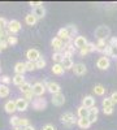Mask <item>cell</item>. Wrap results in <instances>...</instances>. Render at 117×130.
I'll return each mask as SVG.
<instances>
[{"label": "cell", "mask_w": 117, "mask_h": 130, "mask_svg": "<svg viewBox=\"0 0 117 130\" xmlns=\"http://www.w3.org/2000/svg\"><path fill=\"white\" fill-rule=\"evenodd\" d=\"M109 56H111V57H117V47H111Z\"/></svg>", "instance_id": "obj_42"}, {"label": "cell", "mask_w": 117, "mask_h": 130, "mask_svg": "<svg viewBox=\"0 0 117 130\" xmlns=\"http://www.w3.org/2000/svg\"><path fill=\"white\" fill-rule=\"evenodd\" d=\"M10 82H12V79H10V77H8V75H3V77H2V85L8 86Z\"/></svg>", "instance_id": "obj_39"}, {"label": "cell", "mask_w": 117, "mask_h": 130, "mask_svg": "<svg viewBox=\"0 0 117 130\" xmlns=\"http://www.w3.org/2000/svg\"><path fill=\"white\" fill-rule=\"evenodd\" d=\"M65 29H66V31H68L69 37H70V38L73 39V37H74V35L77 34V27L74 26V25H68V26H66Z\"/></svg>", "instance_id": "obj_30"}, {"label": "cell", "mask_w": 117, "mask_h": 130, "mask_svg": "<svg viewBox=\"0 0 117 130\" xmlns=\"http://www.w3.org/2000/svg\"><path fill=\"white\" fill-rule=\"evenodd\" d=\"M27 125H30L29 118H21V117H20V120H18V127L22 129V127H25V126H27Z\"/></svg>", "instance_id": "obj_34"}, {"label": "cell", "mask_w": 117, "mask_h": 130, "mask_svg": "<svg viewBox=\"0 0 117 130\" xmlns=\"http://www.w3.org/2000/svg\"><path fill=\"white\" fill-rule=\"evenodd\" d=\"M64 68L61 67V64H54L52 65V73H54L55 75H62L64 74Z\"/></svg>", "instance_id": "obj_22"}, {"label": "cell", "mask_w": 117, "mask_h": 130, "mask_svg": "<svg viewBox=\"0 0 117 130\" xmlns=\"http://www.w3.org/2000/svg\"><path fill=\"white\" fill-rule=\"evenodd\" d=\"M87 53H90V52H89V50H87V47H86V46H85L83 48H81V50H79V55H81V56H86Z\"/></svg>", "instance_id": "obj_44"}, {"label": "cell", "mask_w": 117, "mask_h": 130, "mask_svg": "<svg viewBox=\"0 0 117 130\" xmlns=\"http://www.w3.org/2000/svg\"><path fill=\"white\" fill-rule=\"evenodd\" d=\"M46 60L43 59V57H40V59H38L37 61H35V68L37 69H43L44 67H46Z\"/></svg>", "instance_id": "obj_32"}, {"label": "cell", "mask_w": 117, "mask_h": 130, "mask_svg": "<svg viewBox=\"0 0 117 130\" xmlns=\"http://www.w3.org/2000/svg\"><path fill=\"white\" fill-rule=\"evenodd\" d=\"M96 67H98L100 70H107V69L111 67V60H109V57H105V56L99 57L98 61H96Z\"/></svg>", "instance_id": "obj_8"}, {"label": "cell", "mask_w": 117, "mask_h": 130, "mask_svg": "<svg viewBox=\"0 0 117 130\" xmlns=\"http://www.w3.org/2000/svg\"><path fill=\"white\" fill-rule=\"evenodd\" d=\"M7 37H5V31H4V29L3 30H0V40H3V39H5Z\"/></svg>", "instance_id": "obj_51"}, {"label": "cell", "mask_w": 117, "mask_h": 130, "mask_svg": "<svg viewBox=\"0 0 117 130\" xmlns=\"http://www.w3.org/2000/svg\"><path fill=\"white\" fill-rule=\"evenodd\" d=\"M0 25H2L3 29H7V25H8V21L4 18V17H0Z\"/></svg>", "instance_id": "obj_45"}, {"label": "cell", "mask_w": 117, "mask_h": 130, "mask_svg": "<svg viewBox=\"0 0 117 130\" xmlns=\"http://www.w3.org/2000/svg\"><path fill=\"white\" fill-rule=\"evenodd\" d=\"M20 91L22 92V94L31 91V83H29V82H26V81H25V83H22V85L20 86Z\"/></svg>", "instance_id": "obj_29"}, {"label": "cell", "mask_w": 117, "mask_h": 130, "mask_svg": "<svg viewBox=\"0 0 117 130\" xmlns=\"http://www.w3.org/2000/svg\"><path fill=\"white\" fill-rule=\"evenodd\" d=\"M86 47H87L89 52H95V51H96V48H95V43H91V42H89L87 44H86Z\"/></svg>", "instance_id": "obj_40"}, {"label": "cell", "mask_w": 117, "mask_h": 130, "mask_svg": "<svg viewBox=\"0 0 117 130\" xmlns=\"http://www.w3.org/2000/svg\"><path fill=\"white\" fill-rule=\"evenodd\" d=\"M25 68H26V72H33L35 70V62H31V61H26L25 62Z\"/></svg>", "instance_id": "obj_35"}, {"label": "cell", "mask_w": 117, "mask_h": 130, "mask_svg": "<svg viewBox=\"0 0 117 130\" xmlns=\"http://www.w3.org/2000/svg\"><path fill=\"white\" fill-rule=\"evenodd\" d=\"M0 47H2V50H5V48H8V43H7V40H5V39L0 40Z\"/></svg>", "instance_id": "obj_49"}, {"label": "cell", "mask_w": 117, "mask_h": 130, "mask_svg": "<svg viewBox=\"0 0 117 130\" xmlns=\"http://www.w3.org/2000/svg\"><path fill=\"white\" fill-rule=\"evenodd\" d=\"M0 72H2V65H0Z\"/></svg>", "instance_id": "obj_55"}, {"label": "cell", "mask_w": 117, "mask_h": 130, "mask_svg": "<svg viewBox=\"0 0 117 130\" xmlns=\"http://www.w3.org/2000/svg\"><path fill=\"white\" fill-rule=\"evenodd\" d=\"M24 95V99L29 103V102H33V99H34V95H33V92L31 91H29V92H25V94H22Z\"/></svg>", "instance_id": "obj_37"}, {"label": "cell", "mask_w": 117, "mask_h": 130, "mask_svg": "<svg viewBox=\"0 0 117 130\" xmlns=\"http://www.w3.org/2000/svg\"><path fill=\"white\" fill-rule=\"evenodd\" d=\"M103 112H104V115H112L113 113V107L112 108H103Z\"/></svg>", "instance_id": "obj_48"}, {"label": "cell", "mask_w": 117, "mask_h": 130, "mask_svg": "<svg viewBox=\"0 0 117 130\" xmlns=\"http://www.w3.org/2000/svg\"><path fill=\"white\" fill-rule=\"evenodd\" d=\"M2 51H3V50H2V47H0V52H2Z\"/></svg>", "instance_id": "obj_57"}, {"label": "cell", "mask_w": 117, "mask_h": 130, "mask_svg": "<svg viewBox=\"0 0 117 130\" xmlns=\"http://www.w3.org/2000/svg\"><path fill=\"white\" fill-rule=\"evenodd\" d=\"M9 95V87L0 83V98H7Z\"/></svg>", "instance_id": "obj_27"}, {"label": "cell", "mask_w": 117, "mask_h": 130, "mask_svg": "<svg viewBox=\"0 0 117 130\" xmlns=\"http://www.w3.org/2000/svg\"><path fill=\"white\" fill-rule=\"evenodd\" d=\"M13 83L20 87L22 83H25V77H24L22 74H16L14 77H13Z\"/></svg>", "instance_id": "obj_26"}, {"label": "cell", "mask_w": 117, "mask_h": 130, "mask_svg": "<svg viewBox=\"0 0 117 130\" xmlns=\"http://www.w3.org/2000/svg\"><path fill=\"white\" fill-rule=\"evenodd\" d=\"M21 130H35V129H34V126H31V125H27V126L22 127Z\"/></svg>", "instance_id": "obj_52"}, {"label": "cell", "mask_w": 117, "mask_h": 130, "mask_svg": "<svg viewBox=\"0 0 117 130\" xmlns=\"http://www.w3.org/2000/svg\"><path fill=\"white\" fill-rule=\"evenodd\" d=\"M107 40L105 39H98V42L95 43V48H96V51L98 52H104V50H105V47H107Z\"/></svg>", "instance_id": "obj_18"}, {"label": "cell", "mask_w": 117, "mask_h": 130, "mask_svg": "<svg viewBox=\"0 0 117 130\" xmlns=\"http://www.w3.org/2000/svg\"><path fill=\"white\" fill-rule=\"evenodd\" d=\"M109 35H111V29L108 26L102 25V26H98L95 29V37H96V39H105L107 40V38Z\"/></svg>", "instance_id": "obj_2"}, {"label": "cell", "mask_w": 117, "mask_h": 130, "mask_svg": "<svg viewBox=\"0 0 117 130\" xmlns=\"http://www.w3.org/2000/svg\"><path fill=\"white\" fill-rule=\"evenodd\" d=\"M33 14L37 17V20L43 18V17L46 16V9H44V7H43V5H38V7L33 8Z\"/></svg>", "instance_id": "obj_16"}, {"label": "cell", "mask_w": 117, "mask_h": 130, "mask_svg": "<svg viewBox=\"0 0 117 130\" xmlns=\"http://www.w3.org/2000/svg\"><path fill=\"white\" fill-rule=\"evenodd\" d=\"M77 125L81 129H89L91 126V124H90V121L87 120V118H78V120H77Z\"/></svg>", "instance_id": "obj_25"}, {"label": "cell", "mask_w": 117, "mask_h": 130, "mask_svg": "<svg viewBox=\"0 0 117 130\" xmlns=\"http://www.w3.org/2000/svg\"><path fill=\"white\" fill-rule=\"evenodd\" d=\"M14 72H16V74H22V75H24V73L26 72L25 62H22V61L17 62V64L14 65Z\"/></svg>", "instance_id": "obj_19"}, {"label": "cell", "mask_w": 117, "mask_h": 130, "mask_svg": "<svg viewBox=\"0 0 117 130\" xmlns=\"http://www.w3.org/2000/svg\"><path fill=\"white\" fill-rule=\"evenodd\" d=\"M92 90H94V94H95V95H98V96H103V95L105 94V90H107V89H105L103 85H95Z\"/></svg>", "instance_id": "obj_20"}, {"label": "cell", "mask_w": 117, "mask_h": 130, "mask_svg": "<svg viewBox=\"0 0 117 130\" xmlns=\"http://www.w3.org/2000/svg\"><path fill=\"white\" fill-rule=\"evenodd\" d=\"M26 57H27V61L35 62L38 59L42 57V55H40V52H39L38 50H35V48H30V50H27V52H26Z\"/></svg>", "instance_id": "obj_7"}, {"label": "cell", "mask_w": 117, "mask_h": 130, "mask_svg": "<svg viewBox=\"0 0 117 130\" xmlns=\"http://www.w3.org/2000/svg\"><path fill=\"white\" fill-rule=\"evenodd\" d=\"M60 120L62 122L64 126H66V127H72L77 124V117L76 115H74L73 112H65V113H62L61 117H60Z\"/></svg>", "instance_id": "obj_1"}, {"label": "cell", "mask_w": 117, "mask_h": 130, "mask_svg": "<svg viewBox=\"0 0 117 130\" xmlns=\"http://www.w3.org/2000/svg\"><path fill=\"white\" fill-rule=\"evenodd\" d=\"M31 105H33V108L35 111H43L47 107V100L44 98H35V99H33V102H31Z\"/></svg>", "instance_id": "obj_4"}, {"label": "cell", "mask_w": 117, "mask_h": 130, "mask_svg": "<svg viewBox=\"0 0 117 130\" xmlns=\"http://www.w3.org/2000/svg\"><path fill=\"white\" fill-rule=\"evenodd\" d=\"M0 30H3V27H2V25H0Z\"/></svg>", "instance_id": "obj_54"}, {"label": "cell", "mask_w": 117, "mask_h": 130, "mask_svg": "<svg viewBox=\"0 0 117 130\" xmlns=\"http://www.w3.org/2000/svg\"><path fill=\"white\" fill-rule=\"evenodd\" d=\"M102 105H103V108H112L114 104L112 103L111 98H104L103 102H102Z\"/></svg>", "instance_id": "obj_31"}, {"label": "cell", "mask_w": 117, "mask_h": 130, "mask_svg": "<svg viewBox=\"0 0 117 130\" xmlns=\"http://www.w3.org/2000/svg\"><path fill=\"white\" fill-rule=\"evenodd\" d=\"M77 115H78V118H87L89 116V109H86L85 107H78L77 108Z\"/></svg>", "instance_id": "obj_24"}, {"label": "cell", "mask_w": 117, "mask_h": 130, "mask_svg": "<svg viewBox=\"0 0 117 130\" xmlns=\"http://www.w3.org/2000/svg\"><path fill=\"white\" fill-rule=\"evenodd\" d=\"M87 120L90 121V124H94V122H96V121H98V115H95V113H90V112H89Z\"/></svg>", "instance_id": "obj_38"}, {"label": "cell", "mask_w": 117, "mask_h": 130, "mask_svg": "<svg viewBox=\"0 0 117 130\" xmlns=\"http://www.w3.org/2000/svg\"><path fill=\"white\" fill-rule=\"evenodd\" d=\"M29 5H30L31 8H35V7H38V5H43V3H40V2H39V3H35V2H30V3H29Z\"/></svg>", "instance_id": "obj_50"}, {"label": "cell", "mask_w": 117, "mask_h": 130, "mask_svg": "<svg viewBox=\"0 0 117 130\" xmlns=\"http://www.w3.org/2000/svg\"><path fill=\"white\" fill-rule=\"evenodd\" d=\"M5 40H7V43H8V46H14V44H17V43H18V39H17V37H14V35L8 37Z\"/></svg>", "instance_id": "obj_33"}, {"label": "cell", "mask_w": 117, "mask_h": 130, "mask_svg": "<svg viewBox=\"0 0 117 130\" xmlns=\"http://www.w3.org/2000/svg\"><path fill=\"white\" fill-rule=\"evenodd\" d=\"M108 44L111 47H117V37H112L109 39V42H108Z\"/></svg>", "instance_id": "obj_41"}, {"label": "cell", "mask_w": 117, "mask_h": 130, "mask_svg": "<svg viewBox=\"0 0 117 130\" xmlns=\"http://www.w3.org/2000/svg\"><path fill=\"white\" fill-rule=\"evenodd\" d=\"M0 83H2V77H0Z\"/></svg>", "instance_id": "obj_56"}, {"label": "cell", "mask_w": 117, "mask_h": 130, "mask_svg": "<svg viewBox=\"0 0 117 130\" xmlns=\"http://www.w3.org/2000/svg\"><path fill=\"white\" fill-rule=\"evenodd\" d=\"M51 46H52V48H54L55 52H62V50H64V42L61 39H59L57 37H55L54 39L51 40Z\"/></svg>", "instance_id": "obj_12"}, {"label": "cell", "mask_w": 117, "mask_h": 130, "mask_svg": "<svg viewBox=\"0 0 117 130\" xmlns=\"http://www.w3.org/2000/svg\"><path fill=\"white\" fill-rule=\"evenodd\" d=\"M13 130H21L20 127H13Z\"/></svg>", "instance_id": "obj_53"}, {"label": "cell", "mask_w": 117, "mask_h": 130, "mask_svg": "<svg viewBox=\"0 0 117 130\" xmlns=\"http://www.w3.org/2000/svg\"><path fill=\"white\" fill-rule=\"evenodd\" d=\"M18 120H20L18 116H12V117H10V120H9V124L12 125L13 127H18Z\"/></svg>", "instance_id": "obj_36"}, {"label": "cell", "mask_w": 117, "mask_h": 130, "mask_svg": "<svg viewBox=\"0 0 117 130\" xmlns=\"http://www.w3.org/2000/svg\"><path fill=\"white\" fill-rule=\"evenodd\" d=\"M87 39H86V37H82V35H78V37H76V39H74V42H73V46H76L77 48H83L87 44Z\"/></svg>", "instance_id": "obj_15"}, {"label": "cell", "mask_w": 117, "mask_h": 130, "mask_svg": "<svg viewBox=\"0 0 117 130\" xmlns=\"http://www.w3.org/2000/svg\"><path fill=\"white\" fill-rule=\"evenodd\" d=\"M31 92H33V95L37 96V98H42V96L44 95V92H46L44 83H42V82L34 83L33 86H31Z\"/></svg>", "instance_id": "obj_3"}, {"label": "cell", "mask_w": 117, "mask_h": 130, "mask_svg": "<svg viewBox=\"0 0 117 130\" xmlns=\"http://www.w3.org/2000/svg\"><path fill=\"white\" fill-rule=\"evenodd\" d=\"M64 103H65V96L61 92H57V94H54L52 95V104L56 105V107H61Z\"/></svg>", "instance_id": "obj_11"}, {"label": "cell", "mask_w": 117, "mask_h": 130, "mask_svg": "<svg viewBox=\"0 0 117 130\" xmlns=\"http://www.w3.org/2000/svg\"><path fill=\"white\" fill-rule=\"evenodd\" d=\"M42 130H56V127L54 125H51V124H47V125L43 126V129H42Z\"/></svg>", "instance_id": "obj_46"}, {"label": "cell", "mask_w": 117, "mask_h": 130, "mask_svg": "<svg viewBox=\"0 0 117 130\" xmlns=\"http://www.w3.org/2000/svg\"><path fill=\"white\" fill-rule=\"evenodd\" d=\"M72 69H73L74 74H77V75H85V74L87 73V68H86V65H85V64H82V62L74 64Z\"/></svg>", "instance_id": "obj_10"}, {"label": "cell", "mask_w": 117, "mask_h": 130, "mask_svg": "<svg viewBox=\"0 0 117 130\" xmlns=\"http://www.w3.org/2000/svg\"><path fill=\"white\" fill-rule=\"evenodd\" d=\"M44 87H46V91L51 92L52 95H54V94H57V92H61L60 85L56 83V82H52V81H47V82L44 83Z\"/></svg>", "instance_id": "obj_6"}, {"label": "cell", "mask_w": 117, "mask_h": 130, "mask_svg": "<svg viewBox=\"0 0 117 130\" xmlns=\"http://www.w3.org/2000/svg\"><path fill=\"white\" fill-rule=\"evenodd\" d=\"M37 17L33 14V13H29V14H26V17H25V22L29 25V26H34L35 24H37Z\"/></svg>", "instance_id": "obj_21"}, {"label": "cell", "mask_w": 117, "mask_h": 130, "mask_svg": "<svg viewBox=\"0 0 117 130\" xmlns=\"http://www.w3.org/2000/svg\"><path fill=\"white\" fill-rule=\"evenodd\" d=\"M7 30L10 32V34H17V32L21 30V22L18 20H12V21H8V25H7Z\"/></svg>", "instance_id": "obj_5"}, {"label": "cell", "mask_w": 117, "mask_h": 130, "mask_svg": "<svg viewBox=\"0 0 117 130\" xmlns=\"http://www.w3.org/2000/svg\"><path fill=\"white\" fill-rule=\"evenodd\" d=\"M52 60L55 61V64H61V61L64 60V56L61 52H54V55H52Z\"/></svg>", "instance_id": "obj_28"}, {"label": "cell", "mask_w": 117, "mask_h": 130, "mask_svg": "<svg viewBox=\"0 0 117 130\" xmlns=\"http://www.w3.org/2000/svg\"><path fill=\"white\" fill-rule=\"evenodd\" d=\"M95 105V98L92 95H87L82 99V107H85L86 109H90Z\"/></svg>", "instance_id": "obj_14"}, {"label": "cell", "mask_w": 117, "mask_h": 130, "mask_svg": "<svg viewBox=\"0 0 117 130\" xmlns=\"http://www.w3.org/2000/svg\"><path fill=\"white\" fill-rule=\"evenodd\" d=\"M109 98H111V100H112L113 104H117V91H113Z\"/></svg>", "instance_id": "obj_43"}, {"label": "cell", "mask_w": 117, "mask_h": 130, "mask_svg": "<svg viewBox=\"0 0 117 130\" xmlns=\"http://www.w3.org/2000/svg\"><path fill=\"white\" fill-rule=\"evenodd\" d=\"M73 65H74V62L72 59H64L61 61V67L64 68V70H70L73 68Z\"/></svg>", "instance_id": "obj_23"}, {"label": "cell", "mask_w": 117, "mask_h": 130, "mask_svg": "<svg viewBox=\"0 0 117 130\" xmlns=\"http://www.w3.org/2000/svg\"><path fill=\"white\" fill-rule=\"evenodd\" d=\"M57 38L64 42V44H65V43H70V42L73 40V39L69 37V34H68V31H66L65 27H62V29H60V30L57 31Z\"/></svg>", "instance_id": "obj_13"}, {"label": "cell", "mask_w": 117, "mask_h": 130, "mask_svg": "<svg viewBox=\"0 0 117 130\" xmlns=\"http://www.w3.org/2000/svg\"><path fill=\"white\" fill-rule=\"evenodd\" d=\"M14 103H16V111H20V112H25V111H27L29 103L24 99V98H18L17 100H14Z\"/></svg>", "instance_id": "obj_9"}, {"label": "cell", "mask_w": 117, "mask_h": 130, "mask_svg": "<svg viewBox=\"0 0 117 130\" xmlns=\"http://www.w3.org/2000/svg\"><path fill=\"white\" fill-rule=\"evenodd\" d=\"M4 109H5V112L9 113V115L14 113V112H16V103H14V100H8V102L4 104Z\"/></svg>", "instance_id": "obj_17"}, {"label": "cell", "mask_w": 117, "mask_h": 130, "mask_svg": "<svg viewBox=\"0 0 117 130\" xmlns=\"http://www.w3.org/2000/svg\"><path fill=\"white\" fill-rule=\"evenodd\" d=\"M89 112H90V113H95V115H98V113H99V108H98L96 105H94L92 108H90V109H89Z\"/></svg>", "instance_id": "obj_47"}]
</instances>
